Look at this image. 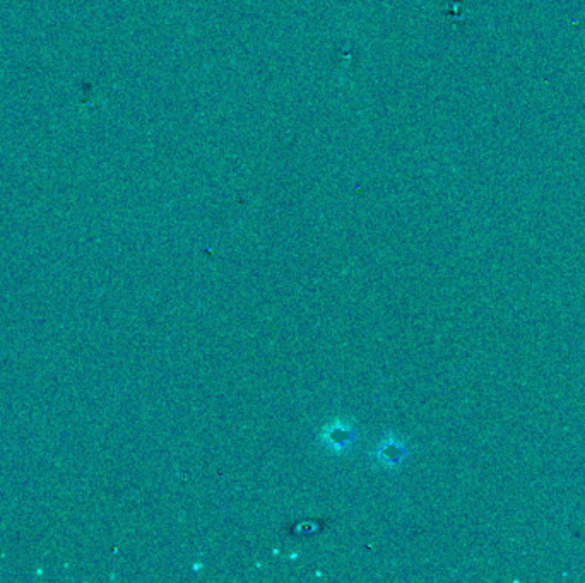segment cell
Masks as SVG:
<instances>
[{
	"label": "cell",
	"instance_id": "6da1fadb",
	"mask_svg": "<svg viewBox=\"0 0 585 583\" xmlns=\"http://www.w3.org/2000/svg\"><path fill=\"white\" fill-rule=\"evenodd\" d=\"M351 436H353V433L343 423L331 424L329 430L324 431V440L327 443V447L336 448V450L348 447L349 442H351Z\"/></svg>",
	"mask_w": 585,
	"mask_h": 583
},
{
	"label": "cell",
	"instance_id": "7a4b0ae2",
	"mask_svg": "<svg viewBox=\"0 0 585 583\" xmlns=\"http://www.w3.org/2000/svg\"><path fill=\"white\" fill-rule=\"evenodd\" d=\"M377 455L385 464H397L402 459V450L396 443H389L387 447H380Z\"/></svg>",
	"mask_w": 585,
	"mask_h": 583
}]
</instances>
